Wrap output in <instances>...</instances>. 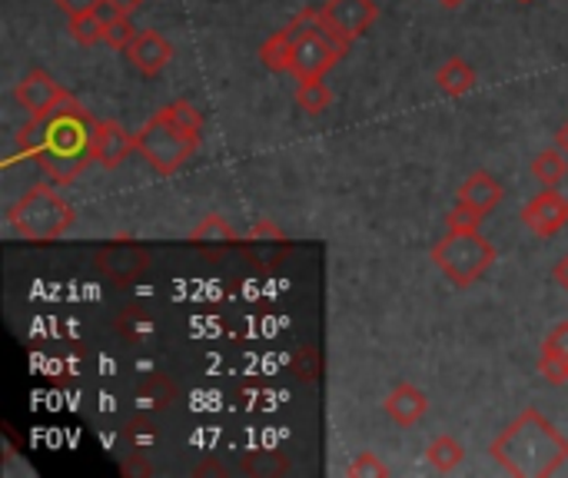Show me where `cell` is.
Listing matches in <instances>:
<instances>
[{
	"label": "cell",
	"mask_w": 568,
	"mask_h": 478,
	"mask_svg": "<svg viewBox=\"0 0 568 478\" xmlns=\"http://www.w3.org/2000/svg\"><path fill=\"white\" fill-rule=\"evenodd\" d=\"M133 150H137V133L124 130L117 120H96V124H93L90 156H93L96 167L117 170Z\"/></svg>",
	"instance_id": "9"
},
{
	"label": "cell",
	"mask_w": 568,
	"mask_h": 478,
	"mask_svg": "<svg viewBox=\"0 0 568 478\" xmlns=\"http://www.w3.org/2000/svg\"><path fill=\"white\" fill-rule=\"evenodd\" d=\"M54 4H57L67 17H74V14H90V11H96L100 0H54Z\"/></svg>",
	"instance_id": "26"
},
{
	"label": "cell",
	"mask_w": 568,
	"mask_h": 478,
	"mask_svg": "<svg viewBox=\"0 0 568 478\" xmlns=\"http://www.w3.org/2000/svg\"><path fill=\"white\" fill-rule=\"evenodd\" d=\"M111 4H117L124 14H133V11H140L146 4V0H111Z\"/></svg>",
	"instance_id": "28"
},
{
	"label": "cell",
	"mask_w": 568,
	"mask_h": 478,
	"mask_svg": "<svg viewBox=\"0 0 568 478\" xmlns=\"http://www.w3.org/2000/svg\"><path fill=\"white\" fill-rule=\"evenodd\" d=\"M14 100H17L21 111H27L30 120H40L47 114H54L67 100H74V93L57 77H50L47 70H30L14 87Z\"/></svg>",
	"instance_id": "7"
},
{
	"label": "cell",
	"mask_w": 568,
	"mask_h": 478,
	"mask_svg": "<svg viewBox=\"0 0 568 478\" xmlns=\"http://www.w3.org/2000/svg\"><path fill=\"white\" fill-rule=\"evenodd\" d=\"M346 471H349L352 478H363V475H379V478H386V475H389V468H386L373 452H359Z\"/></svg>",
	"instance_id": "25"
},
{
	"label": "cell",
	"mask_w": 568,
	"mask_h": 478,
	"mask_svg": "<svg viewBox=\"0 0 568 478\" xmlns=\"http://www.w3.org/2000/svg\"><path fill=\"white\" fill-rule=\"evenodd\" d=\"M383 409H386V415L399 425V429H412V425H416V422L429 412V399H426L423 389H416L412 383H399V386L386 396Z\"/></svg>",
	"instance_id": "13"
},
{
	"label": "cell",
	"mask_w": 568,
	"mask_h": 478,
	"mask_svg": "<svg viewBox=\"0 0 568 478\" xmlns=\"http://www.w3.org/2000/svg\"><path fill=\"white\" fill-rule=\"evenodd\" d=\"M539 372L545 376L548 386L568 383V323H558V326L545 336Z\"/></svg>",
	"instance_id": "14"
},
{
	"label": "cell",
	"mask_w": 568,
	"mask_h": 478,
	"mask_svg": "<svg viewBox=\"0 0 568 478\" xmlns=\"http://www.w3.org/2000/svg\"><path fill=\"white\" fill-rule=\"evenodd\" d=\"M499 199H502V183L492 177V173H486V170H476L473 177H466V183L459 186V199L455 203H466V206H473V209H479V212H489L499 206Z\"/></svg>",
	"instance_id": "15"
},
{
	"label": "cell",
	"mask_w": 568,
	"mask_h": 478,
	"mask_svg": "<svg viewBox=\"0 0 568 478\" xmlns=\"http://www.w3.org/2000/svg\"><path fill=\"white\" fill-rule=\"evenodd\" d=\"M124 57L130 61V67L143 77H160L167 70V64L173 61V43L160 34V30H140L133 37V43L124 50Z\"/></svg>",
	"instance_id": "10"
},
{
	"label": "cell",
	"mask_w": 568,
	"mask_h": 478,
	"mask_svg": "<svg viewBox=\"0 0 568 478\" xmlns=\"http://www.w3.org/2000/svg\"><path fill=\"white\" fill-rule=\"evenodd\" d=\"M426 458L436 471H452V468H459L462 462H466V449H462V442H455L452 436H439V439L429 442Z\"/></svg>",
	"instance_id": "20"
},
{
	"label": "cell",
	"mask_w": 568,
	"mask_h": 478,
	"mask_svg": "<svg viewBox=\"0 0 568 478\" xmlns=\"http://www.w3.org/2000/svg\"><path fill=\"white\" fill-rule=\"evenodd\" d=\"M555 146H558L561 153H568V120L555 130Z\"/></svg>",
	"instance_id": "29"
},
{
	"label": "cell",
	"mask_w": 568,
	"mask_h": 478,
	"mask_svg": "<svg viewBox=\"0 0 568 478\" xmlns=\"http://www.w3.org/2000/svg\"><path fill=\"white\" fill-rule=\"evenodd\" d=\"M529 170H532V177L539 180V183H545V186H558L565 177H568V153H561L558 146H552V150H542L532 164H529Z\"/></svg>",
	"instance_id": "17"
},
{
	"label": "cell",
	"mask_w": 568,
	"mask_h": 478,
	"mask_svg": "<svg viewBox=\"0 0 568 478\" xmlns=\"http://www.w3.org/2000/svg\"><path fill=\"white\" fill-rule=\"evenodd\" d=\"M552 280H555V283H558V286H561V289L568 293V253H565V256H561V259L555 262V270H552Z\"/></svg>",
	"instance_id": "27"
},
{
	"label": "cell",
	"mask_w": 568,
	"mask_h": 478,
	"mask_svg": "<svg viewBox=\"0 0 568 478\" xmlns=\"http://www.w3.org/2000/svg\"><path fill=\"white\" fill-rule=\"evenodd\" d=\"M522 223L529 233L548 240L555 233H561L568 227V199L558 193V190H542L539 196H532L526 206H522Z\"/></svg>",
	"instance_id": "8"
},
{
	"label": "cell",
	"mask_w": 568,
	"mask_h": 478,
	"mask_svg": "<svg viewBox=\"0 0 568 478\" xmlns=\"http://www.w3.org/2000/svg\"><path fill=\"white\" fill-rule=\"evenodd\" d=\"M442 8H459V4H466V0H439Z\"/></svg>",
	"instance_id": "30"
},
{
	"label": "cell",
	"mask_w": 568,
	"mask_h": 478,
	"mask_svg": "<svg viewBox=\"0 0 568 478\" xmlns=\"http://www.w3.org/2000/svg\"><path fill=\"white\" fill-rule=\"evenodd\" d=\"M67 30H70V37L80 43V47H93V43H100L103 40V21L90 11V14H74L70 21H67Z\"/></svg>",
	"instance_id": "22"
},
{
	"label": "cell",
	"mask_w": 568,
	"mask_h": 478,
	"mask_svg": "<svg viewBox=\"0 0 568 478\" xmlns=\"http://www.w3.org/2000/svg\"><path fill=\"white\" fill-rule=\"evenodd\" d=\"M323 17L346 40H359L379 17V8H376V0H326Z\"/></svg>",
	"instance_id": "11"
},
{
	"label": "cell",
	"mask_w": 568,
	"mask_h": 478,
	"mask_svg": "<svg viewBox=\"0 0 568 478\" xmlns=\"http://www.w3.org/2000/svg\"><path fill=\"white\" fill-rule=\"evenodd\" d=\"M482 220H486V212H479V209H473L466 203H455L446 212V230H452V233H476L482 227Z\"/></svg>",
	"instance_id": "23"
},
{
	"label": "cell",
	"mask_w": 568,
	"mask_h": 478,
	"mask_svg": "<svg viewBox=\"0 0 568 478\" xmlns=\"http://www.w3.org/2000/svg\"><path fill=\"white\" fill-rule=\"evenodd\" d=\"M436 270L459 289L473 286L476 280H482L492 262H495V246L476 230V233H446L433 249H429Z\"/></svg>",
	"instance_id": "5"
},
{
	"label": "cell",
	"mask_w": 568,
	"mask_h": 478,
	"mask_svg": "<svg viewBox=\"0 0 568 478\" xmlns=\"http://www.w3.org/2000/svg\"><path fill=\"white\" fill-rule=\"evenodd\" d=\"M489 455L515 478H545L568 462V439L539 409H522L495 436Z\"/></svg>",
	"instance_id": "2"
},
{
	"label": "cell",
	"mask_w": 568,
	"mask_h": 478,
	"mask_svg": "<svg viewBox=\"0 0 568 478\" xmlns=\"http://www.w3.org/2000/svg\"><path fill=\"white\" fill-rule=\"evenodd\" d=\"M137 150L160 177H173L199 150V130H186L167 111H157L137 130Z\"/></svg>",
	"instance_id": "4"
},
{
	"label": "cell",
	"mask_w": 568,
	"mask_h": 478,
	"mask_svg": "<svg viewBox=\"0 0 568 478\" xmlns=\"http://www.w3.org/2000/svg\"><path fill=\"white\" fill-rule=\"evenodd\" d=\"M349 47H352V40L336 34L330 27V21H326L323 30L306 34V37H299L293 43V67H289V74L296 77V83L299 80H323L346 57Z\"/></svg>",
	"instance_id": "6"
},
{
	"label": "cell",
	"mask_w": 568,
	"mask_h": 478,
	"mask_svg": "<svg viewBox=\"0 0 568 478\" xmlns=\"http://www.w3.org/2000/svg\"><path fill=\"white\" fill-rule=\"evenodd\" d=\"M93 124L96 120L77 100H67L54 114L30 120L17 133V146H21V153L37 159L50 183L67 186L93 164V156H90Z\"/></svg>",
	"instance_id": "1"
},
{
	"label": "cell",
	"mask_w": 568,
	"mask_h": 478,
	"mask_svg": "<svg viewBox=\"0 0 568 478\" xmlns=\"http://www.w3.org/2000/svg\"><path fill=\"white\" fill-rule=\"evenodd\" d=\"M140 30H133V21H130V14H124V17H117L107 30H103V43L107 47H114V50H127L130 43H133V37H137Z\"/></svg>",
	"instance_id": "24"
},
{
	"label": "cell",
	"mask_w": 568,
	"mask_h": 478,
	"mask_svg": "<svg viewBox=\"0 0 568 478\" xmlns=\"http://www.w3.org/2000/svg\"><path fill=\"white\" fill-rule=\"evenodd\" d=\"M260 64L273 74H289L293 67V40L286 30L273 34L263 47H260Z\"/></svg>",
	"instance_id": "19"
},
{
	"label": "cell",
	"mask_w": 568,
	"mask_h": 478,
	"mask_svg": "<svg viewBox=\"0 0 568 478\" xmlns=\"http://www.w3.org/2000/svg\"><path fill=\"white\" fill-rule=\"evenodd\" d=\"M77 220L74 206L54 190V183H37L30 186L11 209L8 223L11 230L27 243H54L61 240Z\"/></svg>",
	"instance_id": "3"
},
{
	"label": "cell",
	"mask_w": 568,
	"mask_h": 478,
	"mask_svg": "<svg viewBox=\"0 0 568 478\" xmlns=\"http://www.w3.org/2000/svg\"><path fill=\"white\" fill-rule=\"evenodd\" d=\"M146 266H150V256L140 246H111V249H103L96 256V270L117 286L133 283L137 276H143Z\"/></svg>",
	"instance_id": "12"
},
{
	"label": "cell",
	"mask_w": 568,
	"mask_h": 478,
	"mask_svg": "<svg viewBox=\"0 0 568 478\" xmlns=\"http://www.w3.org/2000/svg\"><path fill=\"white\" fill-rule=\"evenodd\" d=\"M296 106L309 117H320L333 106V90L323 80H299L296 87Z\"/></svg>",
	"instance_id": "18"
},
{
	"label": "cell",
	"mask_w": 568,
	"mask_h": 478,
	"mask_svg": "<svg viewBox=\"0 0 568 478\" xmlns=\"http://www.w3.org/2000/svg\"><path fill=\"white\" fill-rule=\"evenodd\" d=\"M190 243H196V246H210V243H220V246H230V243H236V233H233V227L220 217V212H210L193 233H190Z\"/></svg>",
	"instance_id": "21"
},
{
	"label": "cell",
	"mask_w": 568,
	"mask_h": 478,
	"mask_svg": "<svg viewBox=\"0 0 568 478\" xmlns=\"http://www.w3.org/2000/svg\"><path fill=\"white\" fill-rule=\"evenodd\" d=\"M479 83V74L469 61L462 57H449L439 70H436V87L446 93V96H462L469 93L473 87Z\"/></svg>",
	"instance_id": "16"
}]
</instances>
